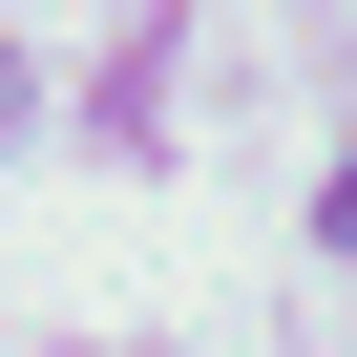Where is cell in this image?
I'll list each match as a JSON object with an SVG mask.
<instances>
[{
    "label": "cell",
    "mask_w": 357,
    "mask_h": 357,
    "mask_svg": "<svg viewBox=\"0 0 357 357\" xmlns=\"http://www.w3.org/2000/svg\"><path fill=\"white\" fill-rule=\"evenodd\" d=\"M0 126H22V63H0Z\"/></svg>",
    "instance_id": "cell-2"
},
{
    "label": "cell",
    "mask_w": 357,
    "mask_h": 357,
    "mask_svg": "<svg viewBox=\"0 0 357 357\" xmlns=\"http://www.w3.org/2000/svg\"><path fill=\"white\" fill-rule=\"evenodd\" d=\"M336 252H357V147H336Z\"/></svg>",
    "instance_id": "cell-1"
}]
</instances>
